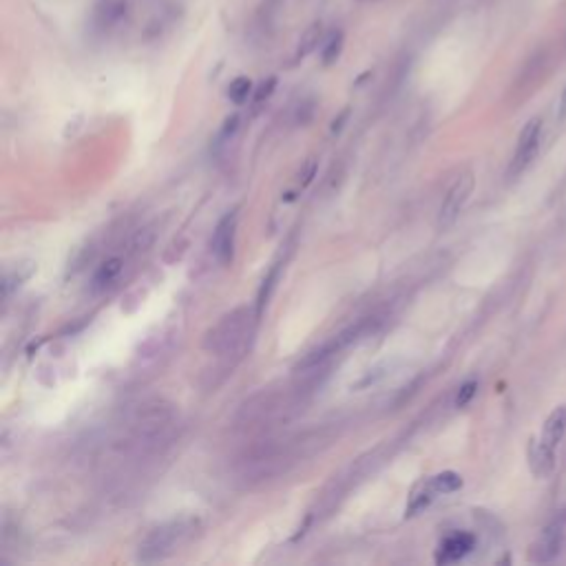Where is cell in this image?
Wrapping results in <instances>:
<instances>
[{"label": "cell", "mask_w": 566, "mask_h": 566, "mask_svg": "<svg viewBox=\"0 0 566 566\" xmlns=\"http://www.w3.org/2000/svg\"><path fill=\"white\" fill-rule=\"evenodd\" d=\"M250 334V312L246 308L233 310L222 321L208 330L204 339V348L213 354H230L235 352Z\"/></svg>", "instance_id": "6da1fadb"}, {"label": "cell", "mask_w": 566, "mask_h": 566, "mask_svg": "<svg viewBox=\"0 0 566 566\" xmlns=\"http://www.w3.org/2000/svg\"><path fill=\"white\" fill-rule=\"evenodd\" d=\"M193 529H195L193 520H175L164 524V527L151 531L149 536L142 540L138 558L142 562H155L166 558V555L175 551V547H180V544L191 536Z\"/></svg>", "instance_id": "7a4b0ae2"}, {"label": "cell", "mask_w": 566, "mask_h": 566, "mask_svg": "<svg viewBox=\"0 0 566 566\" xmlns=\"http://www.w3.org/2000/svg\"><path fill=\"white\" fill-rule=\"evenodd\" d=\"M474 193V173H463L458 177V180L449 186V191L443 199V204H440V211H438V228L445 230L452 226L460 211L465 208L467 199Z\"/></svg>", "instance_id": "3957f363"}, {"label": "cell", "mask_w": 566, "mask_h": 566, "mask_svg": "<svg viewBox=\"0 0 566 566\" xmlns=\"http://www.w3.org/2000/svg\"><path fill=\"white\" fill-rule=\"evenodd\" d=\"M540 138H542V120L533 118L527 122V127L522 129L520 138H518V146H516V153H513V162H511V175H520L533 160H536L538 149H540Z\"/></svg>", "instance_id": "277c9868"}, {"label": "cell", "mask_w": 566, "mask_h": 566, "mask_svg": "<svg viewBox=\"0 0 566 566\" xmlns=\"http://www.w3.org/2000/svg\"><path fill=\"white\" fill-rule=\"evenodd\" d=\"M235 237H237V213H226L213 230L211 248L222 266L233 264L235 257Z\"/></svg>", "instance_id": "5b68a950"}, {"label": "cell", "mask_w": 566, "mask_h": 566, "mask_svg": "<svg viewBox=\"0 0 566 566\" xmlns=\"http://www.w3.org/2000/svg\"><path fill=\"white\" fill-rule=\"evenodd\" d=\"M476 547V536L467 531H456L452 536H447L443 542H440L438 553H436V562L438 564H452L463 560L465 555H469Z\"/></svg>", "instance_id": "8992f818"}, {"label": "cell", "mask_w": 566, "mask_h": 566, "mask_svg": "<svg viewBox=\"0 0 566 566\" xmlns=\"http://www.w3.org/2000/svg\"><path fill=\"white\" fill-rule=\"evenodd\" d=\"M562 538H564V531H562V522L553 520L547 529L542 531V536L538 538L536 547H533V560L536 562H551L560 555V549H562Z\"/></svg>", "instance_id": "52a82bcc"}, {"label": "cell", "mask_w": 566, "mask_h": 566, "mask_svg": "<svg viewBox=\"0 0 566 566\" xmlns=\"http://www.w3.org/2000/svg\"><path fill=\"white\" fill-rule=\"evenodd\" d=\"M529 465L538 478H549L555 469V449L547 447L542 440H531L529 445Z\"/></svg>", "instance_id": "ba28073f"}, {"label": "cell", "mask_w": 566, "mask_h": 566, "mask_svg": "<svg viewBox=\"0 0 566 566\" xmlns=\"http://www.w3.org/2000/svg\"><path fill=\"white\" fill-rule=\"evenodd\" d=\"M127 12V0H98L93 7V25L98 29H109L120 23Z\"/></svg>", "instance_id": "9c48e42d"}, {"label": "cell", "mask_w": 566, "mask_h": 566, "mask_svg": "<svg viewBox=\"0 0 566 566\" xmlns=\"http://www.w3.org/2000/svg\"><path fill=\"white\" fill-rule=\"evenodd\" d=\"M564 434H566V405H560V407H555V410L549 414L547 423H544L540 440L547 447H551V449H555V452H558V445L562 443Z\"/></svg>", "instance_id": "30bf717a"}, {"label": "cell", "mask_w": 566, "mask_h": 566, "mask_svg": "<svg viewBox=\"0 0 566 566\" xmlns=\"http://www.w3.org/2000/svg\"><path fill=\"white\" fill-rule=\"evenodd\" d=\"M438 496V491L434 489V485L429 480L421 482L414 491H412V496H410V502H407V507H405V516L407 518H412L416 516V513H421L423 509H427L432 502L436 500Z\"/></svg>", "instance_id": "8fae6325"}, {"label": "cell", "mask_w": 566, "mask_h": 566, "mask_svg": "<svg viewBox=\"0 0 566 566\" xmlns=\"http://www.w3.org/2000/svg\"><path fill=\"white\" fill-rule=\"evenodd\" d=\"M122 268H124V259H122V257H111V259H107V261H104V264L98 268L96 277H93V288H96V290L109 288L111 283L122 275Z\"/></svg>", "instance_id": "7c38bea8"}, {"label": "cell", "mask_w": 566, "mask_h": 566, "mask_svg": "<svg viewBox=\"0 0 566 566\" xmlns=\"http://www.w3.org/2000/svg\"><path fill=\"white\" fill-rule=\"evenodd\" d=\"M343 43H345L343 31H332V34L326 38V43L321 45V60H323V65L330 67V65H334V62L339 60L341 51H343Z\"/></svg>", "instance_id": "4fadbf2b"}, {"label": "cell", "mask_w": 566, "mask_h": 566, "mask_svg": "<svg viewBox=\"0 0 566 566\" xmlns=\"http://www.w3.org/2000/svg\"><path fill=\"white\" fill-rule=\"evenodd\" d=\"M429 482H432L434 489L438 491V496L440 494H454V491H458L460 487H463V478H460V474H456V471H443V474L429 478Z\"/></svg>", "instance_id": "5bb4252c"}, {"label": "cell", "mask_w": 566, "mask_h": 566, "mask_svg": "<svg viewBox=\"0 0 566 566\" xmlns=\"http://www.w3.org/2000/svg\"><path fill=\"white\" fill-rule=\"evenodd\" d=\"M31 272H34V264H20L16 270H7L3 279V295L5 297L12 295V290L18 288L25 279H29Z\"/></svg>", "instance_id": "9a60e30c"}, {"label": "cell", "mask_w": 566, "mask_h": 566, "mask_svg": "<svg viewBox=\"0 0 566 566\" xmlns=\"http://www.w3.org/2000/svg\"><path fill=\"white\" fill-rule=\"evenodd\" d=\"M253 82H250V78L246 76H239L235 78L233 82H230V87H228V98L230 102H235V104H244L248 102V98L253 96Z\"/></svg>", "instance_id": "2e32d148"}, {"label": "cell", "mask_w": 566, "mask_h": 566, "mask_svg": "<svg viewBox=\"0 0 566 566\" xmlns=\"http://www.w3.org/2000/svg\"><path fill=\"white\" fill-rule=\"evenodd\" d=\"M319 40H321V25H312L301 38L299 49H297V58H306L312 49H317Z\"/></svg>", "instance_id": "e0dca14e"}, {"label": "cell", "mask_w": 566, "mask_h": 566, "mask_svg": "<svg viewBox=\"0 0 566 566\" xmlns=\"http://www.w3.org/2000/svg\"><path fill=\"white\" fill-rule=\"evenodd\" d=\"M478 392V383L476 381H467L463 387L458 390V396H456V407H465L474 401V396Z\"/></svg>", "instance_id": "ac0fdd59"}, {"label": "cell", "mask_w": 566, "mask_h": 566, "mask_svg": "<svg viewBox=\"0 0 566 566\" xmlns=\"http://www.w3.org/2000/svg\"><path fill=\"white\" fill-rule=\"evenodd\" d=\"M275 87H277V78H268L266 82H261L259 89H255V102L259 104V102L268 100L272 96V91H275Z\"/></svg>", "instance_id": "d6986e66"}, {"label": "cell", "mask_w": 566, "mask_h": 566, "mask_svg": "<svg viewBox=\"0 0 566 566\" xmlns=\"http://www.w3.org/2000/svg\"><path fill=\"white\" fill-rule=\"evenodd\" d=\"M237 129H239V115H230V118L224 122L222 133H219V140H228V138H233Z\"/></svg>", "instance_id": "ffe728a7"}, {"label": "cell", "mask_w": 566, "mask_h": 566, "mask_svg": "<svg viewBox=\"0 0 566 566\" xmlns=\"http://www.w3.org/2000/svg\"><path fill=\"white\" fill-rule=\"evenodd\" d=\"M314 173H317V162H308V166H306V171H303V180H301V186H308L310 182H312V177H314Z\"/></svg>", "instance_id": "44dd1931"}, {"label": "cell", "mask_w": 566, "mask_h": 566, "mask_svg": "<svg viewBox=\"0 0 566 566\" xmlns=\"http://www.w3.org/2000/svg\"><path fill=\"white\" fill-rule=\"evenodd\" d=\"M558 120H560V122H564V120H566V87H564V91H562V98H560Z\"/></svg>", "instance_id": "7402d4cb"}]
</instances>
